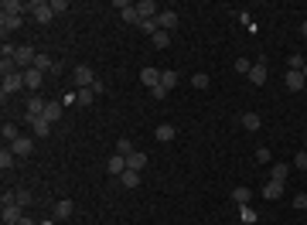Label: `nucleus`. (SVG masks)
Instances as JSON below:
<instances>
[{
	"instance_id": "nucleus-1",
	"label": "nucleus",
	"mask_w": 307,
	"mask_h": 225,
	"mask_svg": "<svg viewBox=\"0 0 307 225\" xmlns=\"http://www.w3.org/2000/svg\"><path fill=\"white\" fill-rule=\"evenodd\" d=\"M31 18L38 20V24H48V20L55 18V10H52L48 0H34V4H31Z\"/></svg>"
},
{
	"instance_id": "nucleus-2",
	"label": "nucleus",
	"mask_w": 307,
	"mask_h": 225,
	"mask_svg": "<svg viewBox=\"0 0 307 225\" xmlns=\"http://www.w3.org/2000/svg\"><path fill=\"white\" fill-rule=\"evenodd\" d=\"M266 78H270L266 58H256V62H252V68H250V82H252V86H263Z\"/></svg>"
},
{
	"instance_id": "nucleus-3",
	"label": "nucleus",
	"mask_w": 307,
	"mask_h": 225,
	"mask_svg": "<svg viewBox=\"0 0 307 225\" xmlns=\"http://www.w3.org/2000/svg\"><path fill=\"white\" fill-rule=\"evenodd\" d=\"M18 89H24V72H14L4 78V89H0V96H4V102H7V96L18 92Z\"/></svg>"
},
{
	"instance_id": "nucleus-4",
	"label": "nucleus",
	"mask_w": 307,
	"mask_h": 225,
	"mask_svg": "<svg viewBox=\"0 0 307 225\" xmlns=\"http://www.w3.org/2000/svg\"><path fill=\"white\" fill-rule=\"evenodd\" d=\"M113 7H120V14H123L126 24H140V10H136V4H130V0H116Z\"/></svg>"
},
{
	"instance_id": "nucleus-5",
	"label": "nucleus",
	"mask_w": 307,
	"mask_h": 225,
	"mask_svg": "<svg viewBox=\"0 0 307 225\" xmlns=\"http://www.w3.org/2000/svg\"><path fill=\"white\" fill-rule=\"evenodd\" d=\"M24 218V208L18 202H4V225H18Z\"/></svg>"
},
{
	"instance_id": "nucleus-6",
	"label": "nucleus",
	"mask_w": 307,
	"mask_h": 225,
	"mask_svg": "<svg viewBox=\"0 0 307 225\" xmlns=\"http://www.w3.org/2000/svg\"><path fill=\"white\" fill-rule=\"evenodd\" d=\"M41 82H44V72H41V68H34V65L24 68V89H34V92H38Z\"/></svg>"
},
{
	"instance_id": "nucleus-7",
	"label": "nucleus",
	"mask_w": 307,
	"mask_h": 225,
	"mask_svg": "<svg viewBox=\"0 0 307 225\" xmlns=\"http://www.w3.org/2000/svg\"><path fill=\"white\" fill-rule=\"evenodd\" d=\"M72 78H76V86H82V89H89V86L96 82V75H92V68H89V65H76Z\"/></svg>"
},
{
	"instance_id": "nucleus-8",
	"label": "nucleus",
	"mask_w": 307,
	"mask_h": 225,
	"mask_svg": "<svg viewBox=\"0 0 307 225\" xmlns=\"http://www.w3.org/2000/svg\"><path fill=\"white\" fill-rule=\"evenodd\" d=\"M44 110H48V102H44L38 92L28 99V120H38V116H44Z\"/></svg>"
},
{
	"instance_id": "nucleus-9",
	"label": "nucleus",
	"mask_w": 307,
	"mask_h": 225,
	"mask_svg": "<svg viewBox=\"0 0 307 225\" xmlns=\"http://www.w3.org/2000/svg\"><path fill=\"white\" fill-rule=\"evenodd\" d=\"M136 10H140V20H154L157 14H160V4H154V0H140Z\"/></svg>"
},
{
	"instance_id": "nucleus-10",
	"label": "nucleus",
	"mask_w": 307,
	"mask_h": 225,
	"mask_svg": "<svg viewBox=\"0 0 307 225\" xmlns=\"http://www.w3.org/2000/svg\"><path fill=\"white\" fill-rule=\"evenodd\" d=\"M24 10H31V4H20V0H4V4H0V14H18V18H24Z\"/></svg>"
},
{
	"instance_id": "nucleus-11",
	"label": "nucleus",
	"mask_w": 307,
	"mask_h": 225,
	"mask_svg": "<svg viewBox=\"0 0 307 225\" xmlns=\"http://www.w3.org/2000/svg\"><path fill=\"white\" fill-rule=\"evenodd\" d=\"M34 48H31V44H20L18 52H14V62H20V65H28V68H31V65H34Z\"/></svg>"
},
{
	"instance_id": "nucleus-12",
	"label": "nucleus",
	"mask_w": 307,
	"mask_h": 225,
	"mask_svg": "<svg viewBox=\"0 0 307 225\" xmlns=\"http://www.w3.org/2000/svg\"><path fill=\"white\" fill-rule=\"evenodd\" d=\"M157 28H160V31H174V28H178V14H174V10H160V14H157Z\"/></svg>"
},
{
	"instance_id": "nucleus-13",
	"label": "nucleus",
	"mask_w": 307,
	"mask_h": 225,
	"mask_svg": "<svg viewBox=\"0 0 307 225\" xmlns=\"http://www.w3.org/2000/svg\"><path fill=\"white\" fill-rule=\"evenodd\" d=\"M10 150H14L18 157H28V154L34 150V140H31V136H18V140L10 144Z\"/></svg>"
},
{
	"instance_id": "nucleus-14",
	"label": "nucleus",
	"mask_w": 307,
	"mask_h": 225,
	"mask_svg": "<svg viewBox=\"0 0 307 225\" xmlns=\"http://www.w3.org/2000/svg\"><path fill=\"white\" fill-rule=\"evenodd\" d=\"M106 170H110L113 178H120V174L126 170V157H123V154H113V157L106 160Z\"/></svg>"
},
{
	"instance_id": "nucleus-15",
	"label": "nucleus",
	"mask_w": 307,
	"mask_h": 225,
	"mask_svg": "<svg viewBox=\"0 0 307 225\" xmlns=\"http://www.w3.org/2000/svg\"><path fill=\"white\" fill-rule=\"evenodd\" d=\"M140 82H144L147 89H157V86H160V72H157V68H150V65H147V68L140 72Z\"/></svg>"
},
{
	"instance_id": "nucleus-16",
	"label": "nucleus",
	"mask_w": 307,
	"mask_h": 225,
	"mask_svg": "<svg viewBox=\"0 0 307 225\" xmlns=\"http://www.w3.org/2000/svg\"><path fill=\"white\" fill-rule=\"evenodd\" d=\"M232 202H236V205H239V208H246V205H250V202H252V191H250V188H246V184H239V188H236V191H232Z\"/></svg>"
},
{
	"instance_id": "nucleus-17",
	"label": "nucleus",
	"mask_w": 307,
	"mask_h": 225,
	"mask_svg": "<svg viewBox=\"0 0 307 225\" xmlns=\"http://www.w3.org/2000/svg\"><path fill=\"white\" fill-rule=\"evenodd\" d=\"M140 168H147V154H144V150H134V154L126 157V170H140Z\"/></svg>"
},
{
	"instance_id": "nucleus-18",
	"label": "nucleus",
	"mask_w": 307,
	"mask_h": 225,
	"mask_svg": "<svg viewBox=\"0 0 307 225\" xmlns=\"http://www.w3.org/2000/svg\"><path fill=\"white\" fill-rule=\"evenodd\" d=\"M76 215V205H72V198H62L55 205V218H72Z\"/></svg>"
},
{
	"instance_id": "nucleus-19",
	"label": "nucleus",
	"mask_w": 307,
	"mask_h": 225,
	"mask_svg": "<svg viewBox=\"0 0 307 225\" xmlns=\"http://www.w3.org/2000/svg\"><path fill=\"white\" fill-rule=\"evenodd\" d=\"M304 86H307L304 72H287V89H290V92H300Z\"/></svg>"
},
{
	"instance_id": "nucleus-20",
	"label": "nucleus",
	"mask_w": 307,
	"mask_h": 225,
	"mask_svg": "<svg viewBox=\"0 0 307 225\" xmlns=\"http://www.w3.org/2000/svg\"><path fill=\"white\" fill-rule=\"evenodd\" d=\"M0 136H4V144L10 147V144H14V140L20 136V133H18V123H10V120H7V123L0 126Z\"/></svg>"
},
{
	"instance_id": "nucleus-21",
	"label": "nucleus",
	"mask_w": 307,
	"mask_h": 225,
	"mask_svg": "<svg viewBox=\"0 0 307 225\" xmlns=\"http://www.w3.org/2000/svg\"><path fill=\"white\" fill-rule=\"evenodd\" d=\"M287 174H290L287 164H273V168H270V181H276V184H287Z\"/></svg>"
},
{
	"instance_id": "nucleus-22",
	"label": "nucleus",
	"mask_w": 307,
	"mask_h": 225,
	"mask_svg": "<svg viewBox=\"0 0 307 225\" xmlns=\"http://www.w3.org/2000/svg\"><path fill=\"white\" fill-rule=\"evenodd\" d=\"M20 20H24V18H18V14H0V28H4V34H7V31H18Z\"/></svg>"
},
{
	"instance_id": "nucleus-23",
	"label": "nucleus",
	"mask_w": 307,
	"mask_h": 225,
	"mask_svg": "<svg viewBox=\"0 0 307 225\" xmlns=\"http://www.w3.org/2000/svg\"><path fill=\"white\" fill-rule=\"evenodd\" d=\"M28 123L34 126V136H48V133H52V123H48L44 116H38V120H28Z\"/></svg>"
},
{
	"instance_id": "nucleus-24",
	"label": "nucleus",
	"mask_w": 307,
	"mask_h": 225,
	"mask_svg": "<svg viewBox=\"0 0 307 225\" xmlns=\"http://www.w3.org/2000/svg\"><path fill=\"white\" fill-rule=\"evenodd\" d=\"M120 184L123 188H136L140 184V170H123V174H120Z\"/></svg>"
},
{
	"instance_id": "nucleus-25",
	"label": "nucleus",
	"mask_w": 307,
	"mask_h": 225,
	"mask_svg": "<svg viewBox=\"0 0 307 225\" xmlns=\"http://www.w3.org/2000/svg\"><path fill=\"white\" fill-rule=\"evenodd\" d=\"M174 136H178V130H174L171 123H160V126H157V140H160V144H168Z\"/></svg>"
},
{
	"instance_id": "nucleus-26",
	"label": "nucleus",
	"mask_w": 307,
	"mask_h": 225,
	"mask_svg": "<svg viewBox=\"0 0 307 225\" xmlns=\"http://www.w3.org/2000/svg\"><path fill=\"white\" fill-rule=\"evenodd\" d=\"M14 160H18V154H14L10 147H4V150H0V168H4V170H10V168H14Z\"/></svg>"
},
{
	"instance_id": "nucleus-27",
	"label": "nucleus",
	"mask_w": 307,
	"mask_h": 225,
	"mask_svg": "<svg viewBox=\"0 0 307 225\" xmlns=\"http://www.w3.org/2000/svg\"><path fill=\"white\" fill-rule=\"evenodd\" d=\"M44 120H48V123L62 120V102H48V110H44Z\"/></svg>"
},
{
	"instance_id": "nucleus-28",
	"label": "nucleus",
	"mask_w": 307,
	"mask_h": 225,
	"mask_svg": "<svg viewBox=\"0 0 307 225\" xmlns=\"http://www.w3.org/2000/svg\"><path fill=\"white\" fill-rule=\"evenodd\" d=\"M284 194V184H276V181H266V188H263V198H280Z\"/></svg>"
},
{
	"instance_id": "nucleus-29",
	"label": "nucleus",
	"mask_w": 307,
	"mask_h": 225,
	"mask_svg": "<svg viewBox=\"0 0 307 225\" xmlns=\"http://www.w3.org/2000/svg\"><path fill=\"white\" fill-rule=\"evenodd\" d=\"M160 86H164V89H174V86H178V72H174V68L160 72Z\"/></svg>"
},
{
	"instance_id": "nucleus-30",
	"label": "nucleus",
	"mask_w": 307,
	"mask_h": 225,
	"mask_svg": "<svg viewBox=\"0 0 307 225\" xmlns=\"http://www.w3.org/2000/svg\"><path fill=\"white\" fill-rule=\"evenodd\" d=\"M34 68H41V72H55V62H52L48 55H38L34 58Z\"/></svg>"
},
{
	"instance_id": "nucleus-31",
	"label": "nucleus",
	"mask_w": 307,
	"mask_h": 225,
	"mask_svg": "<svg viewBox=\"0 0 307 225\" xmlns=\"http://www.w3.org/2000/svg\"><path fill=\"white\" fill-rule=\"evenodd\" d=\"M192 86H194V89H208V86H212V78H208L205 72H194V75H192Z\"/></svg>"
},
{
	"instance_id": "nucleus-32",
	"label": "nucleus",
	"mask_w": 307,
	"mask_h": 225,
	"mask_svg": "<svg viewBox=\"0 0 307 225\" xmlns=\"http://www.w3.org/2000/svg\"><path fill=\"white\" fill-rule=\"evenodd\" d=\"M242 126L246 130H260V116L256 112H242Z\"/></svg>"
},
{
	"instance_id": "nucleus-33",
	"label": "nucleus",
	"mask_w": 307,
	"mask_h": 225,
	"mask_svg": "<svg viewBox=\"0 0 307 225\" xmlns=\"http://www.w3.org/2000/svg\"><path fill=\"white\" fill-rule=\"evenodd\" d=\"M76 99L82 102V106H92V99H96V92H92V89H78V92H76Z\"/></svg>"
},
{
	"instance_id": "nucleus-34",
	"label": "nucleus",
	"mask_w": 307,
	"mask_h": 225,
	"mask_svg": "<svg viewBox=\"0 0 307 225\" xmlns=\"http://www.w3.org/2000/svg\"><path fill=\"white\" fill-rule=\"evenodd\" d=\"M304 62H307L304 55H290L287 58V68H290V72H300V68H304Z\"/></svg>"
},
{
	"instance_id": "nucleus-35",
	"label": "nucleus",
	"mask_w": 307,
	"mask_h": 225,
	"mask_svg": "<svg viewBox=\"0 0 307 225\" xmlns=\"http://www.w3.org/2000/svg\"><path fill=\"white\" fill-rule=\"evenodd\" d=\"M239 218H242L246 225H256V218H260V215H256V212H252V208L246 205V208H239Z\"/></svg>"
},
{
	"instance_id": "nucleus-36",
	"label": "nucleus",
	"mask_w": 307,
	"mask_h": 225,
	"mask_svg": "<svg viewBox=\"0 0 307 225\" xmlns=\"http://www.w3.org/2000/svg\"><path fill=\"white\" fill-rule=\"evenodd\" d=\"M294 168L300 170V174H307V150H297V157H294Z\"/></svg>"
},
{
	"instance_id": "nucleus-37",
	"label": "nucleus",
	"mask_w": 307,
	"mask_h": 225,
	"mask_svg": "<svg viewBox=\"0 0 307 225\" xmlns=\"http://www.w3.org/2000/svg\"><path fill=\"white\" fill-rule=\"evenodd\" d=\"M154 44H157V48H168V44H171V31H157V34H154Z\"/></svg>"
},
{
	"instance_id": "nucleus-38",
	"label": "nucleus",
	"mask_w": 307,
	"mask_h": 225,
	"mask_svg": "<svg viewBox=\"0 0 307 225\" xmlns=\"http://www.w3.org/2000/svg\"><path fill=\"white\" fill-rule=\"evenodd\" d=\"M116 154H123V157H130V154H134V144H130L126 136H123V140H116Z\"/></svg>"
},
{
	"instance_id": "nucleus-39",
	"label": "nucleus",
	"mask_w": 307,
	"mask_h": 225,
	"mask_svg": "<svg viewBox=\"0 0 307 225\" xmlns=\"http://www.w3.org/2000/svg\"><path fill=\"white\" fill-rule=\"evenodd\" d=\"M14 65H18L14 58H4V62H0V72H4V78H7V75H14V72H18Z\"/></svg>"
},
{
	"instance_id": "nucleus-40",
	"label": "nucleus",
	"mask_w": 307,
	"mask_h": 225,
	"mask_svg": "<svg viewBox=\"0 0 307 225\" xmlns=\"http://www.w3.org/2000/svg\"><path fill=\"white\" fill-rule=\"evenodd\" d=\"M14 198H18V205H20V208L31 205V191H24V188H20V191H14Z\"/></svg>"
},
{
	"instance_id": "nucleus-41",
	"label": "nucleus",
	"mask_w": 307,
	"mask_h": 225,
	"mask_svg": "<svg viewBox=\"0 0 307 225\" xmlns=\"http://www.w3.org/2000/svg\"><path fill=\"white\" fill-rule=\"evenodd\" d=\"M250 68H252L250 58H236V72H246V75H250Z\"/></svg>"
},
{
	"instance_id": "nucleus-42",
	"label": "nucleus",
	"mask_w": 307,
	"mask_h": 225,
	"mask_svg": "<svg viewBox=\"0 0 307 225\" xmlns=\"http://www.w3.org/2000/svg\"><path fill=\"white\" fill-rule=\"evenodd\" d=\"M48 4H52L55 14H65V10H68V0H48Z\"/></svg>"
},
{
	"instance_id": "nucleus-43",
	"label": "nucleus",
	"mask_w": 307,
	"mask_h": 225,
	"mask_svg": "<svg viewBox=\"0 0 307 225\" xmlns=\"http://www.w3.org/2000/svg\"><path fill=\"white\" fill-rule=\"evenodd\" d=\"M270 157H273V154H270L266 147H260V150H256V160H260V164H270Z\"/></svg>"
},
{
	"instance_id": "nucleus-44",
	"label": "nucleus",
	"mask_w": 307,
	"mask_h": 225,
	"mask_svg": "<svg viewBox=\"0 0 307 225\" xmlns=\"http://www.w3.org/2000/svg\"><path fill=\"white\" fill-rule=\"evenodd\" d=\"M294 208H307V194H297V198H294Z\"/></svg>"
},
{
	"instance_id": "nucleus-45",
	"label": "nucleus",
	"mask_w": 307,
	"mask_h": 225,
	"mask_svg": "<svg viewBox=\"0 0 307 225\" xmlns=\"http://www.w3.org/2000/svg\"><path fill=\"white\" fill-rule=\"evenodd\" d=\"M18 225H34V222H31V218H20V222Z\"/></svg>"
},
{
	"instance_id": "nucleus-46",
	"label": "nucleus",
	"mask_w": 307,
	"mask_h": 225,
	"mask_svg": "<svg viewBox=\"0 0 307 225\" xmlns=\"http://www.w3.org/2000/svg\"><path fill=\"white\" fill-rule=\"evenodd\" d=\"M300 34H304V38H307V20H304V24H300Z\"/></svg>"
},
{
	"instance_id": "nucleus-47",
	"label": "nucleus",
	"mask_w": 307,
	"mask_h": 225,
	"mask_svg": "<svg viewBox=\"0 0 307 225\" xmlns=\"http://www.w3.org/2000/svg\"><path fill=\"white\" fill-rule=\"evenodd\" d=\"M300 72H304V78H307V62H304V68H300Z\"/></svg>"
},
{
	"instance_id": "nucleus-48",
	"label": "nucleus",
	"mask_w": 307,
	"mask_h": 225,
	"mask_svg": "<svg viewBox=\"0 0 307 225\" xmlns=\"http://www.w3.org/2000/svg\"><path fill=\"white\" fill-rule=\"evenodd\" d=\"M41 225H55V222H41Z\"/></svg>"
}]
</instances>
